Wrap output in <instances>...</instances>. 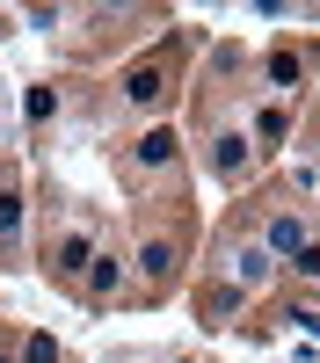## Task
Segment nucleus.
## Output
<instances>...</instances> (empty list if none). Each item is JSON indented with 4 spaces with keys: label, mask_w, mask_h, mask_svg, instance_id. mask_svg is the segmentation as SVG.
<instances>
[{
    "label": "nucleus",
    "mask_w": 320,
    "mask_h": 363,
    "mask_svg": "<svg viewBox=\"0 0 320 363\" xmlns=\"http://www.w3.org/2000/svg\"><path fill=\"white\" fill-rule=\"evenodd\" d=\"M102 247H95V233L87 225H66L51 240V277H66V284H87V262H95Z\"/></svg>",
    "instance_id": "obj_1"
},
{
    "label": "nucleus",
    "mask_w": 320,
    "mask_h": 363,
    "mask_svg": "<svg viewBox=\"0 0 320 363\" xmlns=\"http://www.w3.org/2000/svg\"><path fill=\"white\" fill-rule=\"evenodd\" d=\"M270 269H277V255L262 247V240L226 247V277H233V291H262V284H270Z\"/></svg>",
    "instance_id": "obj_2"
},
{
    "label": "nucleus",
    "mask_w": 320,
    "mask_h": 363,
    "mask_svg": "<svg viewBox=\"0 0 320 363\" xmlns=\"http://www.w3.org/2000/svg\"><path fill=\"white\" fill-rule=\"evenodd\" d=\"M306 240H313V225H306V211H277V218L262 225V247H270L277 262H291V255L306 247Z\"/></svg>",
    "instance_id": "obj_3"
},
{
    "label": "nucleus",
    "mask_w": 320,
    "mask_h": 363,
    "mask_svg": "<svg viewBox=\"0 0 320 363\" xmlns=\"http://www.w3.org/2000/svg\"><path fill=\"white\" fill-rule=\"evenodd\" d=\"M211 174H219V182H248V174H255V138L226 131V138L211 145Z\"/></svg>",
    "instance_id": "obj_4"
},
{
    "label": "nucleus",
    "mask_w": 320,
    "mask_h": 363,
    "mask_svg": "<svg viewBox=\"0 0 320 363\" xmlns=\"http://www.w3.org/2000/svg\"><path fill=\"white\" fill-rule=\"evenodd\" d=\"M175 153H182V131H175V124H153V131L138 138V167H145V174L175 167Z\"/></svg>",
    "instance_id": "obj_5"
},
{
    "label": "nucleus",
    "mask_w": 320,
    "mask_h": 363,
    "mask_svg": "<svg viewBox=\"0 0 320 363\" xmlns=\"http://www.w3.org/2000/svg\"><path fill=\"white\" fill-rule=\"evenodd\" d=\"M87 298H95V306H102V298H116V291H124V255H95V262H87V284H80Z\"/></svg>",
    "instance_id": "obj_6"
},
{
    "label": "nucleus",
    "mask_w": 320,
    "mask_h": 363,
    "mask_svg": "<svg viewBox=\"0 0 320 363\" xmlns=\"http://www.w3.org/2000/svg\"><path fill=\"white\" fill-rule=\"evenodd\" d=\"M138 277H145V284H167V277H175V240H167V233L138 240Z\"/></svg>",
    "instance_id": "obj_7"
},
{
    "label": "nucleus",
    "mask_w": 320,
    "mask_h": 363,
    "mask_svg": "<svg viewBox=\"0 0 320 363\" xmlns=\"http://www.w3.org/2000/svg\"><path fill=\"white\" fill-rule=\"evenodd\" d=\"M160 87H167V80H160L153 66H138V73L124 80V102H131V109H153V102H160Z\"/></svg>",
    "instance_id": "obj_8"
},
{
    "label": "nucleus",
    "mask_w": 320,
    "mask_h": 363,
    "mask_svg": "<svg viewBox=\"0 0 320 363\" xmlns=\"http://www.w3.org/2000/svg\"><path fill=\"white\" fill-rule=\"evenodd\" d=\"M15 233H22V196L0 189V247H15Z\"/></svg>",
    "instance_id": "obj_9"
},
{
    "label": "nucleus",
    "mask_w": 320,
    "mask_h": 363,
    "mask_svg": "<svg viewBox=\"0 0 320 363\" xmlns=\"http://www.w3.org/2000/svg\"><path fill=\"white\" fill-rule=\"evenodd\" d=\"M284 131H291V109H284V102H270V109H262V124H255V138H262V145H277Z\"/></svg>",
    "instance_id": "obj_10"
},
{
    "label": "nucleus",
    "mask_w": 320,
    "mask_h": 363,
    "mask_svg": "<svg viewBox=\"0 0 320 363\" xmlns=\"http://www.w3.org/2000/svg\"><path fill=\"white\" fill-rule=\"evenodd\" d=\"M291 277H306V284H320V240H306V247L291 255Z\"/></svg>",
    "instance_id": "obj_11"
},
{
    "label": "nucleus",
    "mask_w": 320,
    "mask_h": 363,
    "mask_svg": "<svg viewBox=\"0 0 320 363\" xmlns=\"http://www.w3.org/2000/svg\"><path fill=\"white\" fill-rule=\"evenodd\" d=\"M22 363H58V342H51V335H29V349H22Z\"/></svg>",
    "instance_id": "obj_12"
},
{
    "label": "nucleus",
    "mask_w": 320,
    "mask_h": 363,
    "mask_svg": "<svg viewBox=\"0 0 320 363\" xmlns=\"http://www.w3.org/2000/svg\"><path fill=\"white\" fill-rule=\"evenodd\" d=\"M270 80H277V87H299V58L277 51V58H270Z\"/></svg>",
    "instance_id": "obj_13"
},
{
    "label": "nucleus",
    "mask_w": 320,
    "mask_h": 363,
    "mask_svg": "<svg viewBox=\"0 0 320 363\" xmlns=\"http://www.w3.org/2000/svg\"><path fill=\"white\" fill-rule=\"evenodd\" d=\"M0 363H15V356H0Z\"/></svg>",
    "instance_id": "obj_14"
}]
</instances>
